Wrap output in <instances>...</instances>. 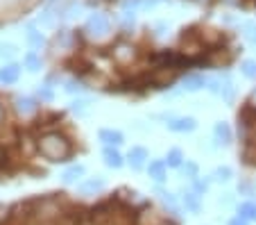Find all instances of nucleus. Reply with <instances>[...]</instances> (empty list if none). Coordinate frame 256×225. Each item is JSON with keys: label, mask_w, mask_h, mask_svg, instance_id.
<instances>
[{"label": "nucleus", "mask_w": 256, "mask_h": 225, "mask_svg": "<svg viewBox=\"0 0 256 225\" xmlns=\"http://www.w3.org/2000/svg\"><path fill=\"white\" fill-rule=\"evenodd\" d=\"M39 150L50 162H64L70 155V143L59 132H48L39 139Z\"/></svg>", "instance_id": "1"}, {"label": "nucleus", "mask_w": 256, "mask_h": 225, "mask_svg": "<svg viewBox=\"0 0 256 225\" xmlns=\"http://www.w3.org/2000/svg\"><path fill=\"white\" fill-rule=\"evenodd\" d=\"M86 35L93 39H104L109 35V19L104 14H93L86 21Z\"/></svg>", "instance_id": "2"}, {"label": "nucleus", "mask_w": 256, "mask_h": 225, "mask_svg": "<svg viewBox=\"0 0 256 225\" xmlns=\"http://www.w3.org/2000/svg\"><path fill=\"white\" fill-rule=\"evenodd\" d=\"M106 186V182H104V177H88V180H84L82 184H80V193L82 196H96V193H100L102 189Z\"/></svg>", "instance_id": "3"}, {"label": "nucleus", "mask_w": 256, "mask_h": 225, "mask_svg": "<svg viewBox=\"0 0 256 225\" xmlns=\"http://www.w3.org/2000/svg\"><path fill=\"white\" fill-rule=\"evenodd\" d=\"M195 127H198V123L190 116H179L168 121V130H172V132H193Z\"/></svg>", "instance_id": "4"}, {"label": "nucleus", "mask_w": 256, "mask_h": 225, "mask_svg": "<svg viewBox=\"0 0 256 225\" xmlns=\"http://www.w3.org/2000/svg\"><path fill=\"white\" fill-rule=\"evenodd\" d=\"M145 159H148V150L140 146H134L130 150V155H127V162H130V166L134 168V171H138V168H143Z\"/></svg>", "instance_id": "5"}, {"label": "nucleus", "mask_w": 256, "mask_h": 225, "mask_svg": "<svg viewBox=\"0 0 256 225\" xmlns=\"http://www.w3.org/2000/svg\"><path fill=\"white\" fill-rule=\"evenodd\" d=\"M16 112L23 114V116L34 114L36 112V100L30 98V96H18V98H16Z\"/></svg>", "instance_id": "6"}, {"label": "nucleus", "mask_w": 256, "mask_h": 225, "mask_svg": "<svg viewBox=\"0 0 256 225\" xmlns=\"http://www.w3.org/2000/svg\"><path fill=\"white\" fill-rule=\"evenodd\" d=\"M182 202H184V207L188 211H193V214H198L200 207H202L198 191H182Z\"/></svg>", "instance_id": "7"}, {"label": "nucleus", "mask_w": 256, "mask_h": 225, "mask_svg": "<svg viewBox=\"0 0 256 225\" xmlns=\"http://www.w3.org/2000/svg\"><path fill=\"white\" fill-rule=\"evenodd\" d=\"M100 141L104 143L106 148L120 146V143H122V134L118 132V130H100Z\"/></svg>", "instance_id": "8"}, {"label": "nucleus", "mask_w": 256, "mask_h": 225, "mask_svg": "<svg viewBox=\"0 0 256 225\" xmlns=\"http://www.w3.org/2000/svg\"><path fill=\"white\" fill-rule=\"evenodd\" d=\"M166 168H168V164H166L164 159H154V162H150L148 173H150V177L154 182H164L166 180Z\"/></svg>", "instance_id": "9"}, {"label": "nucleus", "mask_w": 256, "mask_h": 225, "mask_svg": "<svg viewBox=\"0 0 256 225\" xmlns=\"http://www.w3.org/2000/svg\"><path fill=\"white\" fill-rule=\"evenodd\" d=\"M20 75V66L18 64H7L5 69H0V82H5V84H12L16 82Z\"/></svg>", "instance_id": "10"}, {"label": "nucleus", "mask_w": 256, "mask_h": 225, "mask_svg": "<svg viewBox=\"0 0 256 225\" xmlns=\"http://www.w3.org/2000/svg\"><path fill=\"white\" fill-rule=\"evenodd\" d=\"M182 84H184L186 91H200V89L206 84V80H204L202 75H198V73H188V75H184Z\"/></svg>", "instance_id": "11"}, {"label": "nucleus", "mask_w": 256, "mask_h": 225, "mask_svg": "<svg viewBox=\"0 0 256 225\" xmlns=\"http://www.w3.org/2000/svg\"><path fill=\"white\" fill-rule=\"evenodd\" d=\"M102 157H104V164L109 168H120L122 166V157H120V152H118L116 148H104Z\"/></svg>", "instance_id": "12"}, {"label": "nucleus", "mask_w": 256, "mask_h": 225, "mask_svg": "<svg viewBox=\"0 0 256 225\" xmlns=\"http://www.w3.org/2000/svg\"><path fill=\"white\" fill-rule=\"evenodd\" d=\"M213 134H216V139L222 143V146L232 143V130H229L227 123H216V127H213Z\"/></svg>", "instance_id": "13"}, {"label": "nucleus", "mask_w": 256, "mask_h": 225, "mask_svg": "<svg viewBox=\"0 0 256 225\" xmlns=\"http://www.w3.org/2000/svg\"><path fill=\"white\" fill-rule=\"evenodd\" d=\"M82 175H84V166L75 164V166H70V168H66V171H64L62 180H64V184H75V182H78Z\"/></svg>", "instance_id": "14"}, {"label": "nucleus", "mask_w": 256, "mask_h": 225, "mask_svg": "<svg viewBox=\"0 0 256 225\" xmlns=\"http://www.w3.org/2000/svg\"><path fill=\"white\" fill-rule=\"evenodd\" d=\"M114 57H116L120 64L132 62V57H134V48H132V46H127V44H118L116 48H114Z\"/></svg>", "instance_id": "15"}, {"label": "nucleus", "mask_w": 256, "mask_h": 225, "mask_svg": "<svg viewBox=\"0 0 256 225\" xmlns=\"http://www.w3.org/2000/svg\"><path fill=\"white\" fill-rule=\"evenodd\" d=\"M23 62H25V69H28L30 73H36V71H39L41 66H44V62H41V57H39L36 53H28V55H25Z\"/></svg>", "instance_id": "16"}, {"label": "nucleus", "mask_w": 256, "mask_h": 225, "mask_svg": "<svg viewBox=\"0 0 256 225\" xmlns=\"http://www.w3.org/2000/svg\"><path fill=\"white\" fill-rule=\"evenodd\" d=\"M182 159H184V157H182V150H179V148H172V150L168 152V157H166V164H168L170 168H179L182 166Z\"/></svg>", "instance_id": "17"}, {"label": "nucleus", "mask_w": 256, "mask_h": 225, "mask_svg": "<svg viewBox=\"0 0 256 225\" xmlns=\"http://www.w3.org/2000/svg\"><path fill=\"white\" fill-rule=\"evenodd\" d=\"M240 71L245 78L256 80V59H245V62L240 64Z\"/></svg>", "instance_id": "18"}, {"label": "nucleus", "mask_w": 256, "mask_h": 225, "mask_svg": "<svg viewBox=\"0 0 256 225\" xmlns=\"http://www.w3.org/2000/svg\"><path fill=\"white\" fill-rule=\"evenodd\" d=\"M72 112L78 114V116H88L91 114V103L88 100H75L72 103Z\"/></svg>", "instance_id": "19"}, {"label": "nucleus", "mask_w": 256, "mask_h": 225, "mask_svg": "<svg viewBox=\"0 0 256 225\" xmlns=\"http://www.w3.org/2000/svg\"><path fill=\"white\" fill-rule=\"evenodd\" d=\"M28 41H30V46H34V48H41V46L46 44L44 35H41V32H36L34 28H30V30H28Z\"/></svg>", "instance_id": "20"}, {"label": "nucleus", "mask_w": 256, "mask_h": 225, "mask_svg": "<svg viewBox=\"0 0 256 225\" xmlns=\"http://www.w3.org/2000/svg\"><path fill=\"white\" fill-rule=\"evenodd\" d=\"M156 196H159L168 207H172V209L177 207V198H174L172 193H170V191H166V189H156Z\"/></svg>", "instance_id": "21"}, {"label": "nucleus", "mask_w": 256, "mask_h": 225, "mask_svg": "<svg viewBox=\"0 0 256 225\" xmlns=\"http://www.w3.org/2000/svg\"><path fill=\"white\" fill-rule=\"evenodd\" d=\"M229 177H232V168H229V166H220V168H216V171H213V180H216V182H227Z\"/></svg>", "instance_id": "22"}, {"label": "nucleus", "mask_w": 256, "mask_h": 225, "mask_svg": "<svg viewBox=\"0 0 256 225\" xmlns=\"http://www.w3.org/2000/svg\"><path fill=\"white\" fill-rule=\"evenodd\" d=\"M14 46L12 44H0V59H10L12 55H14Z\"/></svg>", "instance_id": "23"}, {"label": "nucleus", "mask_w": 256, "mask_h": 225, "mask_svg": "<svg viewBox=\"0 0 256 225\" xmlns=\"http://www.w3.org/2000/svg\"><path fill=\"white\" fill-rule=\"evenodd\" d=\"M184 173H186V177H188V180H195V177H198V166H195V164H186Z\"/></svg>", "instance_id": "24"}, {"label": "nucleus", "mask_w": 256, "mask_h": 225, "mask_svg": "<svg viewBox=\"0 0 256 225\" xmlns=\"http://www.w3.org/2000/svg\"><path fill=\"white\" fill-rule=\"evenodd\" d=\"M39 23H44V25H52V23H54L52 12H44V14L39 16Z\"/></svg>", "instance_id": "25"}, {"label": "nucleus", "mask_w": 256, "mask_h": 225, "mask_svg": "<svg viewBox=\"0 0 256 225\" xmlns=\"http://www.w3.org/2000/svg\"><path fill=\"white\" fill-rule=\"evenodd\" d=\"M39 96L44 100H52V91H50L48 84H44V87H39Z\"/></svg>", "instance_id": "26"}, {"label": "nucleus", "mask_w": 256, "mask_h": 225, "mask_svg": "<svg viewBox=\"0 0 256 225\" xmlns=\"http://www.w3.org/2000/svg\"><path fill=\"white\" fill-rule=\"evenodd\" d=\"M80 89H82V84L75 82V80H68L66 82V91L68 93H75V91H80Z\"/></svg>", "instance_id": "27"}, {"label": "nucleus", "mask_w": 256, "mask_h": 225, "mask_svg": "<svg viewBox=\"0 0 256 225\" xmlns=\"http://www.w3.org/2000/svg\"><path fill=\"white\" fill-rule=\"evenodd\" d=\"M138 5H143V0H122V7H125V10H136Z\"/></svg>", "instance_id": "28"}, {"label": "nucleus", "mask_w": 256, "mask_h": 225, "mask_svg": "<svg viewBox=\"0 0 256 225\" xmlns=\"http://www.w3.org/2000/svg\"><path fill=\"white\" fill-rule=\"evenodd\" d=\"M247 39L252 41V44H256V25H247Z\"/></svg>", "instance_id": "29"}, {"label": "nucleus", "mask_w": 256, "mask_h": 225, "mask_svg": "<svg viewBox=\"0 0 256 225\" xmlns=\"http://www.w3.org/2000/svg\"><path fill=\"white\" fill-rule=\"evenodd\" d=\"M159 3H164V0H143V7H154Z\"/></svg>", "instance_id": "30"}, {"label": "nucleus", "mask_w": 256, "mask_h": 225, "mask_svg": "<svg viewBox=\"0 0 256 225\" xmlns=\"http://www.w3.org/2000/svg\"><path fill=\"white\" fill-rule=\"evenodd\" d=\"M229 225H247V220H242V218H234V220H229Z\"/></svg>", "instance_id": "31"}, {"label": "nucleus", "mask_w": 256, "mask_h": 225, "mask_svg": "<svg viewBox=\"0 0 256 225\" xmlns=\"http://www.w3.org/2000/svg\"><path fill=\"white\" fill-rule=\"evenodd\" d=\"M250 103H252V105H256V89H254V91H252V96H250Z\"/></svg>", "instance_id": "32"}, {"label": "nucleus", "mask_w": 256, "mask_h": 225, "mask_svg": "<svg viewBox=\"0 0 256 225\" xmlns=\"http://www.w3.org/2000/svg\"><path fill=\"white\" fill-rule=\"evenodd\" d=\"M222 3H227V5H238L240 0H222Z\"/></svg>", "instance_id": "33"}, {"label": "nucleus", "mask_w": 256, "mask_h": 225, "mask_svg": "<svg viewBox=\"0 0 256 225\" xmlns=\"http://www.w3.org/2000/svg\"><path fill=\"white\" fill-rule=\"evenodd\" d=\"M0 118H2V107H0Z\"/></svg>", "instance_id": "34"}, {"label": "nucleus", "mask_w": 256, "mask_h": 225, "mask_svg": "<svg viewBox=\"0 0 256 225\" xmlns=\"http://www.w3.org/2000/svg\"><path fill=\"white\" fill-rule=\"evenodd\" d=\"M0 159H2V152H0Z\"/></svg>", "instance_id": "35"}]
</instances>
